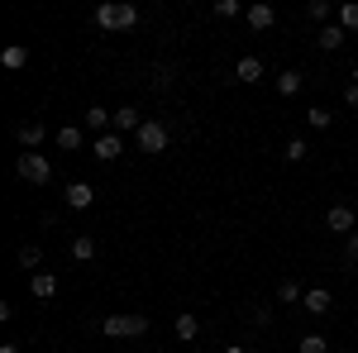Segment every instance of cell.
Listing matches in <instances>:
<instances>
[{
	"label": "cell",
	"mask_w": 358,
	"mask_h": 353,
	"mask_svg": "<svg viewBox=\"0 0 358 353\" xmlns=\"http://www.w3.org/2000/svg\"><path fill=\"white\" fill-rule=\"evenodd\" d=\"M101 334H106V339H143V334H148V315H134V310L106 315V320H101Z\"/></svg>",
	"instance_id": "1"
},
{
	"label": "cell",
	"mask_w": 358,
	"mask_h": 353,
	"mask_svg": "<svg viewBox=\"0 0 358 353\" xmlns=\"http://www.w3.org/2000/svg\"><path fill=\"white\" fill-rule=\"evenodd\" d=\"M101 29H134L138 24V5L129 0H106V5H96V15H91Z\"/></svg>",
	"instance_id": "2"
},
{
	"label": "cell",
	"mask_w": 358,
	"mask_h": 353,
	"mask_svg": "<svg viewBox=\"0 0 358 353\" xmlns=\"http://www.w3.org/2000/svg\"><path fill=\"white\" fill-rule=\"evenodd\" d=\"M15 172L24 177L29 187H48V182H53V163H48L43 153H20V158H15Z\"/></svg>",
	"instance_id": "3"
},
{
	"label": "cell",
	"mask_w": 358,
	"mask_h": 353,
	"mask_svg": "<svg viewBox=\"0 0 358 353\" xmlns=\"http://www.w3.org/2000/svg\"><path fill=\"white\" fill-rule=\"evenodd\" d=\"M138 153H148V158H153V153H167V143H172V129H167L163 120H143V129H138Z\"/></svg>",
	"instance_id": "4"
},
{
	"label": "cell",
	"mask_w": 358,
	"mask_h": 353,
	"mask_svg": "<svg viewBox=\"0 0 358 353\" xmlns=\"http://www.w3.org/2000/svg\"><path fill=\"white\" fill-rule=\"evenodd\" d=\"M325 229H334V234H354L358 229V215H354V206H344V201H334L330 210H325Z\"/></svg>",
	"instance_id": "5"
},
{
	"label": "cell",
	"mask_w": 358,
	"mask_h": 353,
	"mask_svg": "<svg viewBox=\"0 0 358 353\" xmlns=\"http://www.w3.org/2000/svg\"><path fill=\"white\" fill-rule=\"evenodd\" d=\"M15 138H20L24 153H38V143L48 138V124L43 120H24V124H15Z\"/></svg>",
	"instance_id": "6"
},
{
	"label": "cell",
	"mask_w": 358,
	"mask_h": 353,
	"mask_svg": "<svg viewBox=\"0 0 358 353\" xmlns=\"http://www.w3.org/2000/svg\"><path fill=\"white\" fill-rule=\"evenodd\" d=\"M301 310H306V315H315V320H325V315L334 310V296L325 291V287H310V291L301 296Z\"/></svg>",
	"instance_id": "7"
},
{
	"label": "cell",
	"mask_w": 358,
	"mask_h": 353,
	"mask_svg": "<svg viewBox=\"0 0 358 353\" xmlns=\"http://www.w3.org/2000/svg\"><path fill=\"white\" fill-rule=\"evenodd\" d=\"M91 153H96V158H101V163H115V158H120V153H124V134H96V143H91Z\"/></svg>",
	"instance_id": "8"
},
{
	"label": "cell",
	"mask_w": 358,
	"mask_h": 353,
	"mask_svg": "<svg viewBox=\"0 0 358 353\" xmlns=\"http://www.w3.org/2000/svg\"><path fill=\"white\" fill-rule=\"evenodd\" d=\"M244 20H248V29H253V34H263V29L277 24V10L268 5V0H258V5H248V10H244Z\"/></svg>",
	"instance_id": "9"
},
{
	"label": "cell",
	"mask_w": 358,
	"mask_h": 353,
	"mask_svg": "<svg viewBox=\"0 0 358 353\" xmlns=\"http://www.w3.org/2000/svg\"><path fill=\"white\" fill-rule=\"evenodd\" d=\"M82 129H91V134H110V129H115V110L91 106V110L82 115Z\"/></svg>",
	"instance_id": "10"
},
{
	"label": "cell",
	"mask_w": 358,
	"mask_h": 353,
	"mask_svg": "<svg viewBox=\"0 0 358 353\" xmlns=\"http://www.w3.org/2000/svg\"><path fill=\"white\" fill-rule=\"evenodd\" d=\"M234 82H244V86H258V82H263V57L244 53L239 62H234Z\"/></svg>",
	"instance_id": "11"
},
{
	"label": "cell",
	"mask_w": 358,
	"mask_h": 353,
	"mask_svg": "<svg viewBox=\"0 0 358 353\" xmlns=\"http://www.w3.org/2000/svg\"><path fill=\"white\" fill-rule=\"evenodd\" d=\"M62 201H67V210H91V201H96V187H91V182H72V187L62 191Z\"/></svg>",
	"instance_id": "12"
},
{
	"label": "cell",
	"mask_w": 358,
	"mask_h": 353,
	"mask_svg": "<svg viewBox=\"0 0 358 353\" xmlns=\"http://www.w3.org/2000/svg\"><path fill=\"white\" fill-rule=\"evenodd\" d=\"M138 129H143V115H138L134 106L115 110V134H138Z\"/></svg>",
	"instance_id": "13"
},
{
	"label": "cell",
	"mask_w": 358,
	"mask_h": 353,
	"mask_svg": "<svg viewBox=\"0 0 358 353\" xmlns=\"http://www.w3.org/2000/svg\"><path fill=\"white\" fill-rule=\"evenodd\" d=\"M53 138H57V148H62V153H77V148L86 143V129H82V124H62Z\"/></svg>",
	"instance_id": "14"
},
{
	"label": "cell",
	"mask_w": 358,
	"mask_h": 353,
	"mask_svg": "<svg viewBox=\"0 0 358 353\" xmlns=\"http://www.w3.org/2000/svg\"><path fill=\"white\" fill-rule=\"evenodd\" d=\"M315 43H320L325 53H339V48L349 43V34H344V29H339V24H325V29H320V34H315Z\"/></svg>",
	"instance_id": "15"
},
{
	"label": "cell",
	"mask_w": 358,
	"mask_h": 353,
	"mask_svg": "<svg viewBox=\"0 0 358 353\" xmlns=\"http://www.w3.org/2000/svg\"><path fill=\"white\" fill-rule=\"evenodd\" d=\"M172 334H177V339H182V344H192L196 334H201V320H196L192 310H182V315H177V320H172Z\"/></svg>",
	"instance_id": "16"
},
{
	"label": "cell",
	"mask_w": 358,
	"mask_h": 353,
	"mask_svg": "<svg viewBox=\"0 0 358 353\" xmlns=\"http://www.w3.org/2000/svg\"><path fill=\"white\" fill-rule=\"evenodd\" d=\"M29 291H34L38 301H48L57 291V277H53V272H34V277H29Z\"/></svg>",
	"instance_id": "17"
},
{
	"label": "cell",
	"mask_w": 358,
	"mask_h": 353,
	"mask_svg": "<svg viewBox=\"0 0 358 353\" xmlns=\"http://www.w3.org/2000/svg\"><path fill=\"white\" fill-rule=\"evenodd\" d=\"M306 86V77L296 72V67H287V72H277V96H296Z\"/></svg>",
	"instance_id": "18"
},
{
	"label": "cell",
	"mask_w": 358,
	"mask_h": 353,
	"mask_svg": "<svg viewBox=\"0 0 358 353\" xmlns=\"http://www.w3.org/2000/svg\"><path fill=\"white\" fill-rule=\"evenodd\" d=\"M0 67H10V72H20V67H29V48H24V43H10V48L0 53Z\"/></svg>",
	"instance_id": "19"
},
{
	"label": "cell",
	"mask_w": 358,
	"mask_h": 353,
	"mask_svg": "<svg viewBox=\"0 0 358 353\" xmlns=\"http://www.w3.org/2000/svg\"><path fill=\"white\" fill-rule=\"evenodd\" d=\"M334 24L344 29V34H354L358 29V0H344V5L334 10Z\"/></svg>",
	"instance_id": "20"
},
{
	"label": "cell",
	"mask_w": 358,
	"mask_h": 353,
	"mask_svg": "<svg viewBox=\"0 0 358 353\" xmlns=\"http://www.w3.org/2000/svg\"><path fill=\"white\" fill-rule=\"evenodd\" d=\"M15 263H20V268L34 277V272H38V263H43V248H38V244H24L20 253H15Z\"/></svg>",
	"instance_id": "21"
},
{
	"label": "cell",
	"mask_w": 358,
	"mask_h": 353,
	"mask_svg": "<svg viewBox=\"0 0 358 353\" xmlns=\"http://www.w3.org/2000/svg\"><path fill=\"white\" fill-rule=\"evenodd\" d=\"M282 158H287V163H306V158H310V143H306L301 134H296V138H287V148H282Z\"/></svg>",
	"instance_id": "22"
},
{
	"label": "cell",
	"mask_w": 358,
	"mask_h": 353,
	"mask_svg": "<svg viewBox=\"0 0 358 353\" xmlns=\"http://www.w3.org/2000/svg\"><path fill=\"white\" fill-rule=\"evenodd\" d=\"M72 258H77V263H91V258H96V239H91V234H77V239H72Z\"/></svg>",
	"instance_id": "23"
},
{
	"label": "cell",
	"mask_w": 358,
	"mask_h": 353,
	"mask_svg": "<svg viewBox=\"0 0 358 353\" xmlns=\"http://www.w3.org/2000/svg\"><path fill=\"white\" fill-rule=\"evenodd\" d=\"M296 353H330V339L325 334H301L296 339Z\"/></svg>",
	"instance_id": "24"
},
{
	"label": "cell",
	"mask_w": 358,
	"mask_h": 353,
	"mask_svg": "<svg viewBox=\"0 0 358 353\" xmlns=\"http://www.w3.org/2000/svg\"><path fill=\"white\" fill-rule=\"evenodd\" d=\"M301 296H306V291L292 282V277H282V282H277V301H282V305H296Z\"/></svg>",
	"instance_id": "25"
},
{
	"label": "cell",
	"mask_w": 358,
	"mask_h": 353,
	"mask_svg": "<svg viewBox=\"0 0 358 353\" xmlns=\"http://www.w3.org/2000/svg\"><path fill=\"white\" fill-rule=\"evenodd\" d=\"M306 15H310V20H320V24H334V5H330V0H310V5H306Z\"/></svg>",
	"instance_id": "26"
},
{
	"label": "cell",
	"mask_w": 358,
	"mask_h": 353,
	"mask_svg": "<svg viewBox=\"0 0 358 353\" xmlns=\"http://www.w3.org/2000/svg\"><path fill=\"white\" fill-rule=\"evenodd\" d=\"M306 124H310V129H330L334 115H330L325 106H310V110H306Z\"/></svg>",
	"instance_id": "27"
},
{
	"label": "cell",
	"mask_w": 358,
	"mask_h": 353,
	"mask_svg": "<svg viewBox=\"0 0 358 353\" xmlns=\"http://www.w3.org/2000/svg\"><path fill=\"white\" fill-rule=\"evenodd\" d=\"M248 5H239V0H215V20H239Z\"/></svg>",
	"instance_id": "28"
},
{
	"label": "cell",
	"mask_w": 358,
	"mask_h": 353,
	"mask_svg": "<svg viewBox=\"0 0 358 353\" xmlns=\"http://www.w3.org/2000/svg\"><path fill=\"white\" fill-rule=\"evenodd\" d=\"M344 263H349V268H358V229L349 234V244H344Z\"/></svg>",
	"instance_id": "29"
},
{
	"label": "cell",
	"mask_w": 358,
	"mask_h": 353,
	"mask_svg": "<svg viewBox=\"0 0 358 353\" xmlns=\"http://www.w3.org/2000/svg\"><path fill=\"white\" fill-rule=\"evenodd\" d=\"M248 320H253V325L263 329V325H273V310H268V305H258V310H253V315H248Z\"/></svg>",
	"instance_id": "30"
},
{
	"label": "cell",
	"mask_w": 358,
	"mask_h": 353,
	"mask_svg": "<svg viewBox=\"0 0 358 353\" xmlns=\"http://www.w3.org/2000/svg\"><path fill=\"white\" fill-rule=\"evenodd\" d=\"M344 106H349V110H358V86H354V82L344 86Z\"/></svg>",
	"instance_id": "31"
},
{
	"label": "cell",
	"mask_w": 358,
	"mask_h": 353,
	"mask_svg": "<svg viewBox=\"0 0 358 353\" xmlns=\"http://www.w3.org/2000/svg\"><path fill=\"white\" fill-rule=\"evenodd\" d=\"M224 353H248V349L244 344H224Z\"/></svg>",
	"instance_id": "32"
},
{
	"label": "cell",
	"mask_w": 358,
	"mask_h": 353,
	"mask_svg": "<svg viewBox=\"0 0 358 353\" xmlns=\"http://www.w3.org/2000/svg\"><path fill=\"white\" fill-rule=\"evenodd\" d=\"M349 77H354V86H358V67H354V72H349Z\"/></svg>",
	"instance_id": "33"
}]
</instances>
